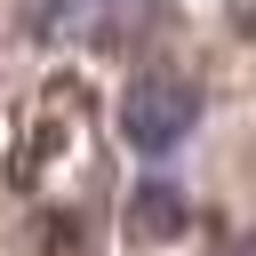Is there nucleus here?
<instances>
[{
	"label": "nucleus",
	"mask_w": 256,
	"mask_h": 256,
	"mask_svg": "<svg viewBox=\"0 0 256 256\" xmlns=\"http://www.w3.org/2000/svg\"><path fill=\"white\" fill-rule=\"evenodd\" d=\"M192 120H200V88L184 80V72H136L128 88H120V136L136 144V152H176L184 136H192Z\"/></svg>",
	"instance_id": "1"
},
{
	"label": "nucleus",
	"mask_w": 256,
	"mask_h": 256,
	"mask_svg": "<svg viewBox=\"0 0 256 256\" xmlns=\"http://www.w3.org/2000/svg\"><path fill=\"white\" fill-rule=\"evenodd\" d=\"M88 16H96V0H16V24L32 40H72Z\"/></svg>",
	"instance_id": "2"
},
{
	"label": "nucleus",
	"mask_w": 256,
	"mask_h": 256,
	"mask_svg": "<svg viewBox=\"0 0 256 256\" xmlns=\"http://www.w3.org/2000/svg\"><path fill=\"white\" fill-rule=\"evenodd\" d=\"M184 216H192V208H184V192H176V184H160V176H152V184L136 192V232H152V240H160V232H184Z\"/></svg>",
	"instance_id": "3"
}]
</instances>
